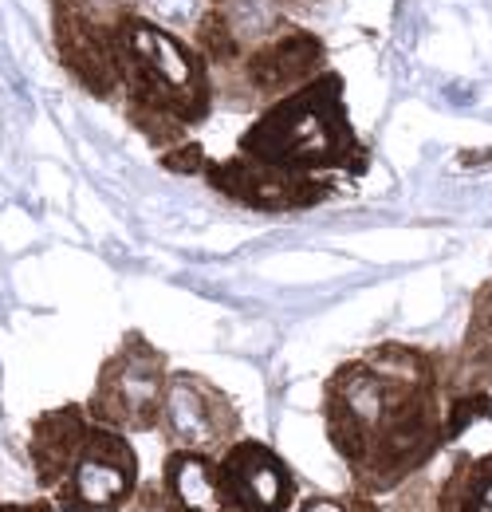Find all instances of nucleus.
<instances>
[{
	"mask_svg": "<svg viewBox=\"0 0 492 512\" xmlns=\"http://www.w3.org/2000/svg\"><path fill=\"white\" fill-rule=\"evenodd\" d=\"M441 379L445 355L410 343H378L327 375L323 430L355 493H398L449 446Z\"/></svg>",
	"mask_w": 492,
	"mask_h": 512,
	"instance_id": "obj_1",
	"label": "nucleus"
},
{
	"mask_svg": "<svg viewBox=\"0 0 492 512\" xmlns=\"http://www.w3.org/2000/svg\"><path fill=\"white\" fill-rule=\"evenodd\" d=\"M115 56L130 127L158 150L189 142V130L209 119L217 99L213 71L193 40L134 12L115 32Z\"/></svg>",
	"mask_w": 492,
	"mask_h": 512,
	"instance_id": "obj_2",
	"label": "nucleus"
},
{
	"mask_svg": "<svg viewBox=\"0 0 492 512\" xmlns=\"http://www.w3.org/2000/svg\"><path fill=\"white\" fill-rule=\"evenodd\" d=\"M237 154L308 178H363L370 166L367 146L359 142L343 103V79L335 71H319L292 95L268 103L241 134Z\"/></svg>",
	"mask_w": 492,
	"mask_h": 512,
	"instance_id": "obj_3",
	"label": "nucleus"
},
{
	"mask_svg": "<svg viewBox=\"0 0 492 512\" xmlns=\"http://www.w3.org/2000/svg\"><path fill=\"white\" fill-rule=\"evenodd\" d=\"M170 379V355L142 331H126L119 347L103 359L95 386L83 402L87 418L119 434H150L162 418V398Z\"/></svg>",
	"mask_w": 492,
	"mask_h": 512,
	"instance_id": "obj_4",
	"label": "nucleus"
},
{
	"mask_svg": "<svg viewBox=\"0 0 492 512\" xmlns=\"http://www.w3.org/2000/svg\"><path fill=\"white\" fill-rule=\"evenodd\" d=\"M138 485H142V465L130 438L111 426L91 422L44 497L56 505V512H123L138 493Z\"/></svg>",
	"mask_w": 492,
	"mask_h": 512,
	"instance_id": "obj_5",
	"label": "nucleus"
},
{
	"mask_svg": "<svg viewBox=\"0 0 492 512\" xmlns=\"http://www.w3.org/2000/svg\"><path fill=\"white\" fill-rule=\"evenodd\" d=\"M319 71H327L323 40L308 32L304 24H288L260 48L245 52L237 64L221 75H213V91H225L233 103L268 107L296 87H304Z\"/></svg>",
	"mask_w": 492,
	"mask_h": 512,
	"instance_id": "obj_6",
	"label": "nucleus"
},
{
	"mask_svg": "<svg viewBox=\"0 0 492 512\" xmlns=\"http://www.w3.org/2000/svg\"><path fill=\"white\" fill-rule=\"evenodd\" d=\"M158 434L170 449H193L205 457H221L241 438L237 402L197 371H170Z\"/></svg>",
	"mask_w": 492,
	"mask_h": 512,
	"instance_id": "obj_7",
	"label": "nucleus"
},
{
	"mask_svg": "<svg viewBox=\"0 0 492 512\" xmlns=\"http://www.w3.org/2000/svg\"><path fill=\"white\" fill-rule=\"evenodd\" d=\"M201 174L229 201H237L245 209H260V213H300V209H315L319 201H327L335 193L331 178L288 174V170L264 166L256 158H245V154H233L221 162L209 158Z\"/></svg>",
	"mask_w": 492,
	"mask_h": 512,
	"instance_id": "obj_8",
	"label": "nucleus"
},
{
	"mask_svg": "<svg viewBox=\"0 0 492 512\" xmlns=\"http://www.w3.org/2000/svg\"><path fill=\"white\" fill-rule=\"evenodd\" d=\"M217 477L233 512H292L300 481L292 465L256 438H237L217 457Z\"/></svg>",
	"mask_w": 492,
	"mask_h": 512,
	"instance_id": "obj_9",
	"label": "nucleus"
},
{
	"mask_svg": "<svg viewBox=\"0 0 492 512\" xmlns=\"http://www.w3.org/2000/svg\"><path fill=\"white\" fill-rule=\"evenodd\" d=\"M445 398L453 394H489L492 390V280L473 296V312L457 355L445 359Z\"/></svg>",
	"mask_w": 492,
	"mask_h": 512,
	"instance_id": "obj_10",
	"label": "nucleus"
},
{
	"mask_svg": "<svg viewBox=\"0 0 492 512\" xmlns=\"http://www.w3.org/2000/svg\"><path fill=\"white\" fill-rule=\"evenodd\" d=\"M87 426H91V418H87L83 402L52 406L32 422V430H28V461H32L40 493H48L56 485V477L63 473L67 457L75 453L79 438L87 434Z\"/></svg>",
	"mask_w": 492,
	"mask_h": 512,
	"instance_id": "obj_11",
	"label": "nucleus"
},
{
	"mask_svg": "<svg viewBox=\"0 0 492 512\" xmlns=\"http://www.w3.org/2000/svg\"><path fill=\"white\" fill-rule=\"evenodd\" d=\"M158 481L182 512H233L217 477V457H205L193 449H170Z\"/></svg>",
	"mask_w": 492,
	"mask_h": 512,
	"instance_id": "obj_12",
	"label": "nucleus"
},
{
	"mask_svg": "<svg viewBox=\"0 0 492 512\" xmlns=\"http://www.w3.org/2000/svg\"><path fill=\"white\" fill-rule=\"evenodd\" d=\"M433 512H492V449L461 453L433 493Z\"/></svg>",
	"mask_w": 492,
	"mask_h": 512,
	"instance_id": "obj_13",
	"label": "nucleus"
},
{
	"mask_svg": "<svg viewBox=\"0 0 492 512\" xmlns=\"http://www.w3.org/2000/svg\"><path fill=\"white\" fill-rule=\"evenodd\" d=\"M138 12V0H52V28H71L95 40H115L126 16Z\"/></svg>",
	"mask_w": 492,
	"mask_h": 512,
	"instance_id": "obj_14",
	"label": "nucleus"
},
{
	"mask_svg": "<svg viewBox=\"0 0 492 512\" xmlns=\"http://www.w3.org/2000/svg\"><path fill=\"white\" fill-rule=\"evenodd\" d=\"M138 4H146L142 16H150L154 24H162V28H170V32H178V28H197V20H201L205 8H209V0H138Z\"/></svg>",
	"mask_w": 492,
	"mask_h": 512,
	"instance_id": "obj_15",
	"label": "nucleus"
},
{
	"mask_svg": "<svg viewBox=\"0 0 492 512\" xmlns=\"http://www.w3.org/2000/svg\"><path fill=\"white\" fill-rule=\"evenodd\" d=\"M292 512H386L374 497H363V493H347V497H327V493H311L304 501H296Z\"/></svg>",
	"mask_w": 492,
	"mask_h": 512,
	"instance_id": "obj_16",
	"label": "nucleus"
},
{
	"mask_svg": "<svg viewBox=\"0 0 492 512\" xmlns=\"http://www.w3.org/2000/svg\"><path fill=\"white\" fill-rule=\"evenodd\" d=\"M123 512H182V509L170 501V493L162 489V481H142Z\"/></svg>",
	"mask_w": 492,
	"mask_h": 512,
	"instance_id": "obj_17",
	"label": "nucleus"
},
{
	"mask_svg": "<svg viewBox=\"0 0 492 512\" xmlns=\"http://www.w3.org/2000/svg\"><path fill=\"white\" fill-rule=\"evenodd\" d=\"M205 150L197 146V142H182V146H170L166 154H162V166L166 170H174V174H201L205 170Z\"/></svg>",
	"mask_w": 492,
	"mask_h": 512,
	"instance_id": "obj_18",
	"label": "nucleus"
},
{
	"mask_svg": "<svg viewBox=\"0 0 492 512\" xmlns=\"http://www.w3.org/2000/svg\"><path fill=\"white\" fill-rule=\"evenodd\" d=\"M0 512H56V505L40 493V497H32V501H0Z\"/></svg>",
	"mask_w": 492,
	"mask_h": 512,
	"instance_id": "obj_19",
	"label": "nucleus"
}]
</instances>
